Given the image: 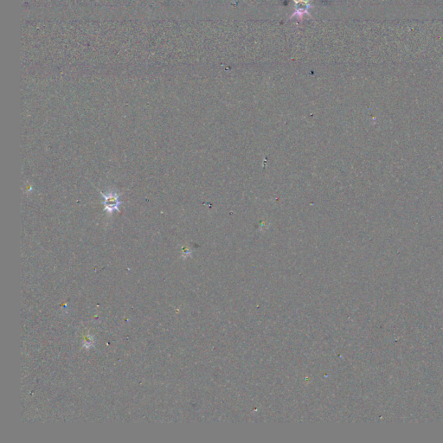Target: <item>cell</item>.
I'll list each match as a JSON object with an SVG mask.
<instances>
[{
    "label": "cell",
    "instance_id": "obj_1",
    "mask_svg": "<svg viewBox=\"0 0 443 443\" xmlns=\"http://www.w3.org/2000/svg\"><path fill=\"white\" fill-rule=\"evenodd\" d=\"M102 197H103V206L104 210L109 214L114 213V211H119L120 210V202L119 195L117 194L116 192H108L106 193L102 192Z\"/></svg>",
    "mask_w": 443,
    "mask_h": 443
}]
</instances>
